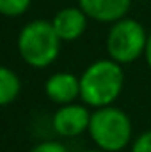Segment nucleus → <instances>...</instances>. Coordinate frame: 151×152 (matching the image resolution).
Listing matches in <instances>:
<instances>
[{
    "label": "nucleus",
    "instance_id": "1",
    "mask_svg": "<svg viewBox=\"0 0 151 152\" xmlns=\"http://www.w3.org/2000/svg\"><path fill=\"white\" fill-rule=\"evenodd\" d=\"M124 87V71L112 58H100L89 64L80 75V99L89 108L112 106Z\"/></svg>",
    "mask_w": 151,
    "mask_h": 152
},
{
    "label": "nucleus",
    "instance_id": "2",
    "mask_svg": "<svg viewBox=\"0 0 151 152\" xmlns=\"http://www.w3.org/2000/svg\"><path fill=\"white\" fill-rule=\"evenodd\" d=\"M61 44L62 41L48 20H32L23 25L16 42L21 60L34 69L52 66L61 53Z\"/></svg>",
    "mask_w": 151,
    "mask_h": 152
},
{
    "label": "nucleus",
    "instance_id": "3",
    "mask_svg": "<svg viewBox=\"0 0 151 152\" xmlns=\"http://www.w3.org/2000/svg\"><path fill=\"white\" fill-rule=\"evenodd\" d=\"M87 133L96 149L105 152H121L132 143L133 126L128 113L112 104L96 108L93 112Z\"/></svg>",
    "mask_w": 151,
    "mask_h": 152
},
{
    "label": "nucleus",
    "instance_id": "4",
    "mask_svg": "<svg viewBox=\"0 0 151 152\" xmlns=\"http://www.w3.org/2000/svg\"><path fill=\"white\" fill-rule=\"evenodd\" d=\"M148 34L150 32H146L141 21L128 16L112 23L105 39L109 58L119 62L121 66L139 60L146 51Z\"/></svg>",
    "mask_w": 151,
    "mask_h": 152
},
{
    "label": "nucleus",
    "instance_id": "5",
    "mask_svg": "<svg viewBox=\"0 0 151 152\" xmlns=\"http://www.w3.org/2000/svg\"><path fill=\"white\" fill-rule=\"evenodd\" d=\"M91 115L93 112L89 110L87 104L80 103L62 104L52 117V127L62 138H75L89 131Z\"/></svg>",
    "mask_w": 151,
    "mask_h": 152
},
{
    "label": "nucleus",
    "instance_id": "6",
    "mask_svg": "<svg viewBox=\"0 0 151 152\" xmlns=\"http://www.w3.org/2000/svg\"><path fill=\"white\" fill-rule=\"evenodd\" d=\"M44 94L59 106L76 103V99H80V76L66 71L53 73L44 81Z\"/></svg>",
    "mask_w": 151,
    "mask_h": 152
},
{
    "label": "nucleus",
    "instance_id": "7",
    "mask_svg": "<svg viewBox=\"0 0 151 152\" xmlns=\"http://www.w3.org/2000/svg\"><path fill=\"white\" fill-rule=\"evenodd\" d=\"M78 7L87 14L89 20L112 25L126 18L132 0H78Z\"/></svg>",
    "mask_w": 151,
    "mask_h": 152
},
{
    "label": "nucleus",
    "instance_id": "8",
    "mask_svg": "<svg viewBox=\"0 0 151 152\" xmlns=\"http://www.w3.org/2000/svg\"><path fill=\"white\" fill-rule=\"evenodd\" d=\"M50 21L62 42H73L85 34L89 18L76 5V7H64L57 11V14Z\"/></svg>",
    "mask_w": 151,
    "mask_h": 152
},
{
    "label": "nucleus",
    "instance_id": "9",
    "mask_svg": "<svg viewBox=\"0 0 151 152\" xmlns=\"http://www.w3.org/2000/svg\"><path fill=\"white\" fill-rule=\"evenodd\" d=\"M21 92V81L20 76L9 67H0V104L9 106L18 99Z\"/></svg>",
    "mask_w": 151,
    "mask_h": 152
},
{
    "label": "nucleus",
    "instance_id": "10",
    "mask_svg": "<svg viewBox=\"0 0 151 152\" xmlns=\"http://www.w3.org/2000/svg\"><path fill=\"white\" fill-rule=\"evenodd\" d=\"M32 0H0V12L7 18H18L25 14Z\"/></svg>",
    "mask_w": 151,
    "mask_h": 152
},
{
    "label": "nucleus",
    "instance_id": "11",
    "mask_svg": "<svg viewBox=\"0 0 151 152\" xmlns=\"http://www.w3.org/2000/svg\"><path fill=\"white\" fill-rule=\"evenodd\" d=\"M29 152H70V149H68L62 142L46 140V142H41L38 145H34Z\"/></svg>",
    "mask_w": 151,
    "mask_h": 152
},
{
    "label": "nucleus",
    "instance_id": "12",
    "mask_svg": "<svg viewBox=\"0 0 151 152\" xmlns=\"http://www.w3.org/2000/svg\"><path fill=\"white\" fill-rule=\"evenodd\" d=\"M130 152H151V129L144 131L132 142Z\"/></svg>",
    "mask_w": 151,
    "mask_h": 152
},
{
    "label": "nucleus",
    "instance_id": "13",
    "mask_svg": "<svg viewBox=\"0 0 151 152\" xmlns=\"http://www.w3.org/2000/svg\"><path fill=\"white\" fill-rule=\"evenodd\" d=\"M144 58H146V64L150 66V69H151V32L148 34V42H146V51H144Z\"/></svg>",
    "mask_w": 151,
    "mask_h": 152
},
{
    "label": "nucleus",
    "instance_id": "14",
    "mask_svg": "<svg viewBox=\"0 0 151 152\" xmlns=\"http://www.w3.org/2000/svg\"><path fill=\"white\" fill-rule=\"evenodd\" d=\"M82 152H105V151H101V149H89V151H82Z\"/></svg>",
    "mask_w": 151,
    "mask_h": 152
}]
</instances>
